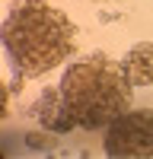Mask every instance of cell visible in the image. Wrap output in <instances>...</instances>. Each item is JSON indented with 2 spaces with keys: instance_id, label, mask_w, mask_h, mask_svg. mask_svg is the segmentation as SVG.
<instances>
[{
  "instance_id": "obj_1",
  "label": "cell",
  "mask_w": 153,
  "mask_h": 159,
  "mask_svg": "<svg viewBox=\"0 0 153 159\" xmlns=\"http://www.w3.org/2000/svg\"><path fill=\"white\" fill-rule=\"evenodd\" d=\"M3 48L16 70L45 76L73 54V22L45 0H16L3 22Z\"/></svg>"
},
{
  "instance_id": "obj_2",
  "label": "cell",
  "mask_w": 153,
  "mask_h": 159,
  "mask_svg": "<svg viewBox=\"0 0 153 159\" xmlns=\"http://www.w3.org/2000/svg\"><path fill=\"white\" fill-rule=\"evenodd\" d=\"M61 96L76 127L105 130L118 115L131 108L134 86L124 73V64H115L105 54H93L67 67L61 76Z\"/></svg>"
},
{
  "instance_id": "obj_3",
  "label": "cell",
  "mask_w": 153,
  "mask_h": 159,
  "mask_svg": "<svg viewBox=\"0 0 153 159\" xmlns=\"http://www.w3.org/2000/svg\"><path fill=\"white\" fill-rule=\"evenodd\" d=\"M102 150L112 159H150L153 156V108H128L105 127Z\"/></svg>"
},
{
  "instance_id": "obj_4",
  "label": "cell",
  "mask_w": 153,
  "mask_h": 159,
  "mask_svg": "<svg viewBox=\"0 0 153 159\" xmlns=\"http://www.w3.org/2000/svg\"><path fill=\"white\" fill-rule=\"evenodd\" d=\"M32 118L45 130H51V134H70V130L76 127L67 102H64V96H61V86L58 89H45L42 96H38L35 108H32Z\"/></svg>"
},
{
  "instance_id": "obj_5",
  "label": "cell",
  "mask_w": 153,
  "mask_h": 159,
  "mask_svg": "<svg viewBox=\"0 0 153 159\" xmlns=\"http://www.w3.org/2000/svg\"><path fill=\"white\" fill-rule=\"evenodd\" d=\"M124 73L134 89L153 86V42H137L124 54Z\"/></svg>"
},
{
  "instance_id": "obj_6",
  "label": "cell",
  "mask_w": 153,
  "mask_h": 159,
  "mask_svg": "<svg viewBox=\"0 0 153 159\" xmlns=\"http://www.w3.org/2000/svg\"><path fill=\"white\" fill-rule=\"evenodd\" d=\"M22 86H26V83H22V76H16V80H13L7 89H10V96H13V92H22Z\"/></svg>"
}]
</instances>
